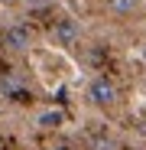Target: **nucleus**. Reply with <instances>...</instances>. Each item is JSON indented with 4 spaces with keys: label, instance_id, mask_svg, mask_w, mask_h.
<instances>
[{
    "label": "nucleus",
    "instance_id": "f257e3e1",
    "mask_svg": "<svg viewBox=\"0 0 146 150\" xmlns=\"http://www.w3.org/2000/svg\"><path fill=\"white\" fill-rule=\"evenodd\" d=\"M88 101L94 108H114L120 101V85L114 79H107V75H94L88 82Z\"/></svg>",
    "mask_w": 146,
    "mask_h": 150
},
{
    "label": "nucleus",
    "instance_id": "f03ea898",
    "mask_svg": "<svg viewBox=\"0 0 146 150\" xmlns=\"http://www.w3.org/2000/svg\"><path fill=\"white\" fill-rule=\"evenodd\" d=\"M0 46H3L7 52H29L33 49V30L26 23H10V26H3V33H0Z\"/></svg>",
    "mask_w": 146,
    "mask_h": 150
},
{
    "label": "nucleus",
    "instance_id": "7ed1b4c3",
    "mask_svg": "<svg viewBox=\"0 0 146 150\" xmlns=\"http://www.w3.org/2000/svg\"><path fill=\"white\" fill-rule=\"evenodd\" d=\"M49 36H52L55 46L62 49H75L81 42V26H78V20H71V16H62L52 23V30H49Z\"/></svg>",
    "mask_w": 146,
    "mask_h": 150
},
{
    "label": "nucleus",
    "instance_id": "20e7f679",
    "mask_svg": "<svg viewBox=\"0 0 146 150\" xmlns=\"http://www.w3.org/2000/svg\"><path fill=\"white\" fill-rule=\"evenodd\" d=\"M0 95L16 101V98H26V79L20 72H0Z\"/></svg>",
    "mask_w": 146,
    "mask_h": 150
},
{
    "label": "nucleus",
    "instance_id": "39448f33",
    "mask_svg": "<svg viewBox=\"0 0 146 150\" xmlns=\"http://www.w3.org/2000/svg\"><path fill=\"white\" fill-rule=\"evenodd\" d=\"M140 4H143V0H107V10L114 16H133L140 10Z\"/></svg>",
    "mask_w": 146,
    "mask_h": 150
},
{
    "label": "nucleus",
    "instance_id": "423d86ee",
    "mask_svg": "<svg viewBox=\"0 0 146 150\" xmlns=\"http://www.w3.org/2000/svg\"><path fill=\"white\" fill-rule=\"evenodd\" d=\"M88 147H91V150H120V144H117L110 134H94Z\"/></svg>",
    "mask_w": 146,
    "mask_h": 150
},
{
    "label": "nucleus",
    "instance_id": "0eeeda50",
    "mask_svg": "<svg viewBox=\"0 0 146 150\" xmlns=\"http://www.w3.org/2000/svg\"><path fill=\"white\" fill-rule=\"evenodd\" d=\"M59 124H62V111H42L39 114V127H59Z\"/></svg>",
    "mask_w": 146,
    "mask_h": 150
},
{
    "label": "nucleus",
    "instance_id": "6e6552de",
    "mask_svg": "<svg viewBox=\"0 0 146 150\" xmlns=\"http://www.w3.org/2000/svg\"><path fill=\"white\" fill-rule=\"evenodd\" d=\"M0 150H3V137H0Z\"/></svg>",
    "mask_w": 146,
    "mask_h": 150
}]
</instances>
